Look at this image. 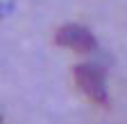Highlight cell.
Returning a JSON list of instances; mask_svg holds the SVG:
<instances>
[{
	"mask_svg": "<svg viewBox=\"0 0 127 124\" xmlns=\"http://www.w3.org/2000/svg\"><path fill=\"white\" fill-rule=\"evenodd\" d=\"M55 41L59 45H64V48H73L77 52H93L98 48L95 36L84 25H64V27H59Z\"/></svg>",
	"mask_w": 127,
	"mask_h": 124,
	"instance_id": "7a4b0ae2",
	"label": "cell"
},
{
	"mask_svg": "<svg viewBox=\"0 0 127 124\" xmlns=\"http://www.w3.org/2000/svg\"><path fill=\"white\" fill-rule=\"evenodd\" d=\"M75 81L82 92L95 104H107V81L104 70L93 63H82L75 68Z\"/></svg>",
	"mask_w": 127,
	"mask_h": 124,
	"instance_id": "6da1fadb",
	"label": "cell"
}]
</instances>
